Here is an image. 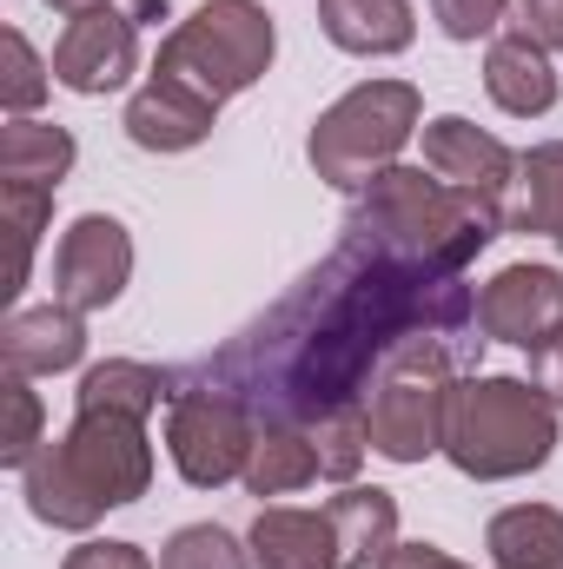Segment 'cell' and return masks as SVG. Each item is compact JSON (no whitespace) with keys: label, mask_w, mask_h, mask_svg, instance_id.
Here are the masks:
<instances>
[{"label":"cell","mask_w":563,"mask_h":569,"mask_svg":"<svg viewBox=\"0 0 563 569\" xmlns=\"http://www.w3.org/2000/svg\"><path fill=\"white\" fill-rule=\"evenodd\" d=\"M273 53H279V33H273V13L259 0H206L199 13H186L166 33L152 73L172 80V87H186L192 100H206L219 113L233 93H246L253 80H266Z\"/></svg>","instance_id":"5b68a950"},{"label":"cell","mask_w":563,"mask_h":569,"mask_svg":"<svg viewBox=\"0 0 563 569\" xmlns=\"http://www.w3.org/2000/svg\"><path fill=\"white\" fill-rule=\"evenodd\" d=\"M471 318L477 291L464 272H431L345 239L279 311L239 331L192 378L246 398L259 425H318L325 411L358 405L405 338H444Z\"/></svg>","instance_id":"6da1fadb"},{"label":"cell","mask_w":563,"mask_h":569,"mask_svg":"<svg viewBox=\"0 0 563 569\" xmlns=\"http://www.w3.org/2000/svg\"><path fill=\"white\" fill-rule=\"evenodd\" d=\"M504 7H511V0H431V13H437V27H444L451 40H484V33L504 20Z\"/></svg>","instance_id":"f1b7e54d"},{"label":"cell","mask_w":563,"mask_h":569,"mask_svg":"<svg viewBox=\"0 0 563 569\" xmlns=\"http://www.w3.org/2000/svg\"><path fill=\"white\" fill-rule=\"evenodd\" d=\"M424 120V100L412 80H365V87H352L345 100H332L325 113H318V127H312V172L318 179H332V186H372L385 166H398V152L405 140L418 133Z\"/></svg>","instance_id":"8992f818"},{"label":"cell","mask_w":563,"mask_h":569,"mask_svg":"<svg viewBox=\"0 0 563 569\" xmlns=\"http://www.w3.org/2000/svg\"><path fill=\"white\" fill-rule=\"evenodd\" d=\"M0 219H7V232H13V266H7V298H20V284L33 272V246H40V232H47V219H53V192L47 186H7L0 179Z\"/></svg>","instance_id":"cb8c5ba5"},{"label":"cell","mask_w":563,"mask_h":569,"mask_svg":"<svg viewBox=\"0 0 563 569\" xmlns=\"http://www.w3.org/2000/svg\"><path fill=\"white\" fill-rule=\"evenodd\" d=\"M60 569H152V557L140 543H80Z\"/></svg>","instance_id":"4dcf8cb0"},{"label":"cell","mask_w":563,"mask_h":569,"mask_svg":"<svg viewBox=\"0 0 563 569\" xmlns=\"http://www.w3.org/2000/svg\"><path fill=\"white\" fill-rule=\"evenodd\" d=\"M172 391L166 371L152 365H134V358H107L80 378V411H127V418H152L159 398Z\"/></svg>","instance_id":"603a6c76"},{"label":"cell","mask_w":563,"mask_h":569,"mask_svg":"<svg viewBox=\"0 0 563 569\" xmlns=\"http://www.w3.org/2000/svg\"><path fill=\"white\" fill-rule=\"evenodd\" d=\"M318 27H325L332 47L365 53V60H378V53H405V47L418 40V13H412V0H318Z\"/></svg>","instance_id":"e0dca14e"},{"label":"cell","mask_w":563,"mask_h":569,"mask_svg":"<svg viewBox=\"0 0 563 569\" xmlns=\"http://www.w3.org/2000/svg\"><path fill=\"white\" fill-rule=\"evenodd\" d=\"M511 13H517V33L537 40L544 53L563 47V0H511Z\"/></svg>","instance_id":"f546056e"},{"label":"cell","mask_w":563,"mask_h":569,"mask_svg":"<svg viewBox=\"0 0 563 569\" xmlns=\"http://www.w3.org/2000/svg\"><path fill=\"white\" fill-rule=\"evenodd\" d=\"M253 437L259 418L246 398L206 385V378H186L172 391V411H166V450L179 463V477L192 490H219L233 477H246V457H253Z\"/></svg>","instance_id":"ba28073f"},{"label":"cell","mask_w":563,"mask_h":569,"mask_svg":"<svg viewBox=\"0 0 563 569\" xmlns=\"http://www.w3.org/2000/svg\"><path fill=\"white\" fill-rule=\"evenodd\" d=\"M318 477V443L305 425H259L246 457V490L253 497H292Z\"/></svg>","instance_id":"7402d4cb"},{"label":"cell","mask_w":563,"mask_h":569,"mask_svg":"<svg viewBox=\"0 0 563 569\" xmlns=\"http://www.w3.org/2000/svg\"><path fill=\"white\" fill-rule=\"evenodd\" d=\"M47 7H53V13H67V20H73V13H93V7H113V0H47Z\"/></svg>","instance_id":"836d02e7"},{"label":"cell","mask_w":563,"mask_h":569,"mask_svg":"<svg viewBox=\"0 0 563 569\" xmlns=\"http://www.w3.org/2000/svg\"><path fill=\"white\" fill-rule=\"evenodd\" d=\"M504 226L563 246V140H544L517 159V186L504 199Z\"/></svg>","instance_id":"d6986e66"},{"label":"cell","mask_w":563,"mask_h":569,"mask_svg":"<svg viewBox=\"0 0 563 569\" xmlns=\"http://www.w3.org/2000/svg\"><path fill=\"white\" fill-rule=\"evenodd\" d=\"M127 279H134V239H127V226L107 219V212H80L67 226L60 252H53V298L87 318V311H107L127 291Z\"/></svg>","instance_id":"9c48e42d"},{"label":"cell","mask_w":563,"mask_h":569,"mask_svg":"<svg viewBox=\"0 0 563 569\" xmlns=\"http://www.w3.org/2000/svg\"><path fill=\"white\" fill-rule=\"evenodd\" d=\"M451 398H457V378H451L444 338H405L372 378V405H365L372 450L392 463H424L431 450H444Z\"/></svg>","instance_id":"52a82bcc"},{"label":"cell","mask_w":563,"mask_h":569,"mask_svg":"<svg viewBox=\"0 0 563 569\" xmlns=\"http://www.w3.org/2000/svg\"><path fill=\"white\" fill-rule=\"evenodd\" d=\"M47 80H53V67L27 47L20 27H7V33H0V107H7L13 120H27V113L47 100Z\"/></svg>","instance_id":"484cf974"},{"label":"cell","mask_w":563,"mask_h":569,"mask_svg":"<svg viewBox=\"0 0 563 569\" xmlns=\"http://www.w3.org/2000/svg\"><path fill=\"white\" fill-rule=\"evenodd\" d=\"M504 226V199L464 192L451 179H424V166H385L372 186H358L345 212V239H365L392 259H412L431 272H464Z\"/></svg>","instance_id":"7a4b0ae2"},{"label":"cell","mask_w":563,"mask_h":569,"mask_svg":"<svg viewBox=\"0 0 563 569\" xmlns=\"http://www.w3.org/2000/svg\"><path fill=\"white\" fill-rule=\"evenodd\" d=\"M424 166L464 192H484V199H511V186H517V152L497 133L471 127L464 113H444L424 127Z\"/></svg>","instance_id":"7c38bea8"},{"label":"cell","mask_w":563,"mask_h":569,"mask_svg":"<svg viewBox=\"0 0 563 569\" xmlns=\"http://www.w3.org/2000/svg\"><path fill=\"white\" fill-rule=\"evenodd\" d=\"M140 73V27L120 13V7H93V13H73L60 47H53V80L67 93H113Z\"/></svg>","instance_id":"8fae6325"},{"label":"cell","mask_w":563,"mask_h":569,"mask_svg":"<svg viewBox=\"0 0 563 569\" xmlns=\"http://www.w3.org/2000/svg\"><path fill=\"white\" fill-rule=\"evenodd\" d=\"M0 405H7V425H0V463H7V470H27V463H33V450L47 443V437H40L47 411H40V391H33V378L7 371V385H0Z\"/></svg>","instance_id":"4316f807"},{"label":"cell","mask_w":563,"mask_h":569,"mask_svg":"<svg viewBox=\"0 0 563 569\" xmlns=\"http://www.w3.org/2000/svg\"><path fill=\"white\" fill-rule=\"evenodd\" d=\"M87 358V318L73 305H33V311H13L0 325V365L20 371V378H53V371H73Z\"/></svg>","instance_id":"4fadbf2b"},{"label":"cell","mask_w":563,"mask_h":569,"mask_svg":"<svg viewBox=\"0 0 563 569\" xmlns=\"http://www.w3.org/2000/svg\"><path fill=\"white\" fill-rule=\"evenodd\" d=\"M159 569H253V557L239 550L233 530H219V523H186V530H172V543L159 550Z\"/></svg>","instance_id":"83f0119b"},{"label":"cell","mask_w":563,"mask_h":569,"mask_svg":"<svg viewBox=\"0 0 563 569\" xmlns=\"http://www.w3.org/2000/svg\"><path fill=\"white\" fill-rule=\"evenodd\" d=\"M537 391L563 411V338L551 345V351H537Z\"/></svg>","instance_id":"d6a6232c"},{"label":"cell","mask_w":563,"mask_h":569,"mask_svg":"<svg viewBox=\"0 0 563 569\" xmlns=\"http://www.w3.org/2000/svg\"><path fill=\"white\" fill-rule=\"evenodd\" d=\"M213 120L219 113L206 100H192L186 87H172L159 73L127 100V140L140 146V152H186V146H199L213 133Z\"/></svg>","instance_id":"9a60e30c"},{"label":"cell","mask_w":563,"mask_h":569,"mask_svg":"<svg viewBox=\"0 0 563 569\" xmlns=\"http://www.w3.org/2000/svg\"><path fill=\"white\" fill-rule=\"evenodd\" d=\"M477 325L497 345L517 351H551L563 338V272L557 266H504L497 279L477 291Z\"/></svg>","instance_id":"30bf717a"},{"label":"cell","mask_w":563,"mask_h":569,"mask_svg":"<svg viewBox=\"0 0 563 569\" xmlns=\"http://www.w3.org/2000/svg\"><path fill=\"white\" fill-rule=\"evenodd\" d=\"M253 569H338V530L325 510H259Z\"/></svg>","instance_id":"ac0fdd59"},{"label":"cell","mask_w":563,"mask_h":569,"mask_svg":"<svg viewBox=\"0 0 563 569\" xmlns=\"http://www.w3.org/2000/svg\"><path fill=\"white\" fill-rule=\"evenodd\" d=\"M557 450V405L531 385V378H464L451 398V425H444V457L477 477V483H504V477H531L544 470Z\"/></svg>","instance_id":"277c9868"},{"label":"cell","mask_w":563,"mask_h":569,"mask_svg":"<svg viewBox=\"0 0 563 569\" xmlns=\"http://www.w3.org/2000/svg\"><path fill=\"white\" fill-rule=\"evenodd\" d=\"M312 430V443H318V477H332V483H352L358 477V463H365V450H372V418H365V405H345V411H325Z\"/></svg>","instance_id":"d4e9b609"},{"label":"cell","mask_w":563,"mask_h":569,"mask_svg":"<svg viewBox=\"0 0 563 569\" xmlns=\"http://www.w3.org/2000/svg\"><path fill=\"white\" fill-rule=\"evenodd\" d=\"M378 569H471V563H457V557H444L437 543H398V550H392V557H385Z\"/></svg>","instance_id":"1f68e13d"},{"label":"cell","mask_w":563,"mask_h":569,"mask_svg":"<svg viewBox=\"0 0 563 569\" xmlns=\"http://www.w3.org/2000/svg\"><path fill=\"white\" fill-rule=\"evenodd\" d=\"M73 172V133L53 120H7L0 127V179L7 186H47L60 192V179Z\"/></svg>","instance_id":"44dd1931"},{"label":"cell","mask_w":563,"mask_h":569,"mask_svg":"<svg viewBox=\"0 0 563 569\" xmlns=\"http://www.w3.org/2000/svg\"><path fill=\"white\" fill-rule=\"evenodd\" d=\"M332 530H338V569H378L398 550V497L392 490H365V483H345L332 503H325Z\"/></svg>","instance_id":"2e32d148"},{"label":"cell","mask_w":563,"mask_h":569,"mask_svg":"<svg viewBox=\"0 0 563 569\" xmlns=\"http://www.w3.org/2000/svg\"><path fill=\"white\" fill-rule=\"evenodd\" d=\"M27 510L53 530H93L107 510L140 503L152 483V443L146 418L127 411H80L60 443H40L20 470Z\"/></svg>","instance_id":"3957f363"},{"label":"cell","mask_w":563,"mask_h":569,"mask_svg":"<svg viewBox=\"0 0 563 569\" xmlns=\"http://www.w3.org/2000/svg\"><path fill=\"white\" fill-rule=\"evenodd\" d=\"M484 550L497 569H563V510L551 503L497 510L484 530Z\"/></svg>","instance_id":"ffe728a7"},{"label":"cell","mask_w":563,"mask_h":569,"mask_svg":"<svg viewBox=\"0 0 563 569\" xmlns=\"http://www.w3.org/2000/svg\"><path fill=\"white\" fill-rule=\"evenodd\" d=\"M484 93H491L511 120H537V113L557 107V67H551V53H544L537 40L504 33V40H491V53H484Z\"/></svg>","instance_id":"5bb4252c"}]
</instances>
